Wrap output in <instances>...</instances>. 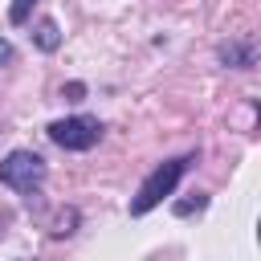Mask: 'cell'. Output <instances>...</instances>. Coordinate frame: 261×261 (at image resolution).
Returning <instances> with one entry per match:
<instances>
[{"mask_svg":"<svg viewBox=\"0 0 261 261\" xmlns=\"http://www.w3.org/2000/svg\"><path fill=\"white\" fill-rule=\"evenodd\" d=\"M192 167V155H179V159H167V163H159L143 184H139V192H135V200H130V216H147L151 208H159L171 192H175V184L184 179V171Z\"/></svg>","mask_w":261,"mask_h":261,"instance_id":"obj_1","label":"cell"},{"mask_svg":"<svg viewBox=\"0 0 261 261\" xmlns=\"http://www.w3.org/2000/svg\"><path fill=\"white\" fill-rule=\"evenodd\" d=\"M45 175H49V167H45V159H41L37 151L16 147V151H8V155L0 159V184L12 188V192H20V196H29V200L41 192Z\"/></svg>","mask_w":261,"mask_h":261,"instance_id":"obj_2","label":"cell"},{"mask_svg":"<svg viewBox=\"0 0 261 261\" xmlns=\"http://www.w3.org/2000/svg\"><path fill=\"white\" fill-rule=\"evenodd\" d=\"M45 135H49L61 151H90V147H98V139H102V122H98L94 114H69V118H53V122L45 126Z\"/></svg>","mask_w":261,"mask_h":261,"instance_id":"obj_3","label":"cell"},{"mask_svg":"<svg viewBox=\"0 0 261 261\" xmlns=\"http://www.w3.org/2000/svg\"><path fill=\"white\" fill-rule=\"evenodd\" d=\"M220 61L232 65V69H253L257 49H253V41H228V45H220Z\"/></svg>","mask_w":261,"mask_h":261,"instance_id":"obj_4","label":"cell"},{"mask_svg":"<svg viewBox=\"0 0 261 261\" xmlns=\"http://www.w3.org/2000/svg\"><path fill=\"white\" fill-rule=\"evenodd\" d=\"M33 45H37L41 53H53V49L61 45V29H57V20L41 16V20L33 24Z\"/></svg>","mask_w":261,"mask_h":261,"instance_id":"obj_5","label":"cell"},{"mask_svg":"<svg viewBox=\"0 0 261 261\" xmlns=\"http://www.w3.org/2000/svg\"><path fill=\"white\" fill-rule=\"evenodd\" d=\"M73 224H77V208H65V212L57 216V224H53V237H69Z\"/></svg>","mask_w":261,"mask_h":261,"instance_id":"obj_6","label":"cell"},{"mask_svg":"<svg viewBox=\"0 0 261 261\" xmlns=\"http://www.w3.org/2000/svg\"><path fill=\"white\" fill-rule=\"evenodd\" d=\"M204 204H208V196L196 192V200H179V204H175V216H192V212H200Z\"/></svg>","mask_w":261,"mask_h":261,"instance_id":"obj_7","label":"cell"},{"mask_svg":"<svg viewBox=\"0 0 261 261\" xmlns=\"http://www.w3.org/2000/svg\"><path fill=\"white\" fill-rule=\"evenodd\" d=\"M33 4H37V0H16V4L8 8V20H12V24H24L29 12H33Z\"/></svg>","mask_w":261,"mask_h":261,"instance_id":"obj_8","label":"cell"},{"mask_svg":"<svg viewBox=\"0 0 261 261\" xmlns=\"http://www.w3.org/2000/svg\"><path fill=\"white\" fill-rule=\"evenodd\" d=\"M61 94H65L69 102H82V98H86V86H82V82H69V86L61 90Z\"/></svg>","mask_w":261,"mask_h":261,"instance_id":"obj_9","label":"cell"},{"mask_svg":"<svg viewBox=\"0 0 261 261\" xmlns=\"http://www.w3.org/2000/svg\"><path fill=\"white\" fill-rule=\"evenodd\" d=\"M12 57H16V49H12V41H4V37H0V69H4V65L12 61Z\"/></svg>","mask_w":261,"mask_h":261,"instance_id":"obj_10","label":"cell"}]
</instances>
